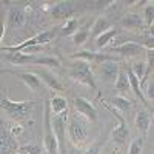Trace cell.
Listing matches in <instances>:
<instances>
[{"mask_svg":"<svg viewBox=\"0 0 154 154\" xmlns=\"http://www.w3.org/2000/svg\"><path fill=\"white\" fill-rule=\"evenodd\" d=\"M34 102H12L9 99H2L0 106L6 112V116L11 120H22L31 112V108Z\"/></svg>","mask_w":154,"mask_h":154,"instance_id":"obj_1","label":"cell"},{"mask_svg":"<svg viewBox=\"0 0 154 154\" xmlns=\"http://www.w3.org/2000/svg\"><path fill=\"white\" fill-rule=\"evenodd\" d=\"M53 123V130L59 142V151L60 154H66V125H68V109L63 111L62 114H54V117H51Z\"/></svg>","mask_w":154,"mask_h":154,"instance_id":"obj_2","label":"cell"},{"mask_svg":"<svg viewBox=\"0 0 154 154\" xmlns=\"http://www.w3.org/2000/svg\"><path fill=\"white\" fill-rule=\"evenodd\" d=\"M69 75L75 82H80V83H85V85L91 86V88H96L93 71H91V68H89L88 62H85V60H77L75 63H72Z\"/></svg>","mask_w":154,"mask_h":154,"instance_id":"obj_3","label":"cell"},{"mask_svg":"<svg viewBox=\"0 0 154 154\" xmlns=\"http://www.w3.org/2000/svg\"><path fill=\"white\" fill-rule=\"evenodd\" d=\"M54 38V31H45L42 34H37L35 37L32 38H28V40H25L23 43L20 45H16V46H3L2 49L3 51H8V53H20L23 51L25 48H31V46H43L46 43H49L51 40Z\"/></svg>","mask_w":154,"mask_h":154,"instance_id":"obj_4","label":"cell"},{"mask_svg":"<svg viewBox=\"0 0 154 154\" xmlns=\"http://www.w3.org/2000/svg\"><path fill=\"white\" fill-rule=\"evenodd\" d=\"M49 109H51V106L46 105L45 106V137H43V143H45L48 154H60L59 142H57V137L54 134V130H53V123H51Z\"/></svg>","mask_w":154,"mask_h":154,"instance_id":"obj_5","label":"cell"},{"mask_svg":"<svg viewBox=\"0 0 154 154\" xmlns=\"http://www.w3.org/2000/svg\"><path fill=\"white\" fill-rule=\"evenodd\" d=\"M68 136H69V140L74 143V146H82L86 142V130L83 123L72 117L68 125Z\"/></svg>","mask_w":154,"mask_h":154,"instance_id":"obj_6","label":"cell"},{"mask_svg":"<svg viewBox=\"0 0 154 154\" xmlns=\"http://www.w3.org/2000/svg\"><path fill=\"white\" fill-rule=\"evenodd\" d=\"M0 152L2 154H17V142L16 137L12 136L11 131H8L5 125H2V130H0Z\"/></svg>","mask_w":154,"mask_h":154,"instance_id":"obj_7","label":"cell"},{"mask_svg":"<svg viewBox=\"0 0 154 154\" xmlns=\"http://www.w3.org/2000/svg\"><path fill=\"white\" fill-rule=\"evenodd\" d=\"M105 105H106V103H105ZM106 108H109V111H111V112L116 116V117L119 119V122H120V125H119V126H116L114 130H112V140H114L116 143L122 145V143L125 142V140H126V137H128V128H126L125 119L119 114L117 108H114L112 105H106Z\"/></svg>","mask_w":154,"mask_h":154,"instance_id":"obj_8","label":"cell"},{"mask_svg":"<svg viewBox=\"0 0 154 154\" xmlns=\"http://www.w3.org/2000/svg\"><path fill=\"white\" fill-rule=\"evenodd\" d=\"M74 12L72 2H59L51 8V16L57 20H69V16Z\"/></svg>","mask_w":154,"mask_h":154,"instance_id":"obj_9","label":"cell"},{"mask_svg":"<svg viewBox=\"0 0 154 154\" xmlns=\"http://www.w3.org/2000/svg\"><path fill=\"white\" fill-rule=\"evenodd\" d=\"M112 51H114V53H117V54H120V56L125 57V59H133V57H136V56H139V54H142V53H143V48L140 46V45H137V43L126 42V43H123V45L114 46Z\"/></svg>","mask_w":154,"mask_h":154,"instance_id":"obj_10","label":"cell"},{"mask_svg":"<svg viewBox=\"0 0 154 154\" xmlns=\"http://www.w3.org/2000/svg\"><path fill=\"white\" fill-rule=\"evenodd\" d=\"M74 106H75L77 112H80L82 116H85L88 120H96V117H97L96 108L93 106V103H89L86 99H83V97L74 99Z\"/></svg>","mask_w":154,"mask_h":154,"instance_id":"obj_11","label":"cell"},{"mask_svg":"<svg viewBox=\"0 0 154 154\" xmlns=\"http://www.w3.org/2000/svg\"><path fill=\"white\" fill-rule=\"evenodd\" d=\"M100 72H102V75H103L106 80H109V82L117 80V75H119V72H120L119 63L116 62V60L103 62V63H102V66H100Z\"/></svg>","mask_w":154,"mask_h":154,"instance_id":"obj_12","label":"cell"},{"mask_svg":"<svg viewBox=\"0 0 154 154\" xmlns=\"http://www.w3.org/2000/svg\"><path fill=\"white\" fill-rule=\"evenodd\" d=\"M37 56H29L25 53H11L6 56V60H9L12 65H28V63H34Z\"/></svg>","mask_w":154,"mask_h":154,"instance_id":"obj_13","label":"cell"},{"mask_svg":"<svg viewBox=\"0 0 154 154\" xmlns=\"http://www.w3.org/2000/svg\"><path fill=\"white\" fill-rule=\"evenodd\" d=\"M17 75H19L20 79L26 83L31 89H34V91L42 86V82H43V80H42L37 74H34V72H17Z\"/></svg>","mask_w":154,"mask_h":154,"instance_id":"obj_14","label":"cell"},{"mask_svg":"<svg viewBox=\"0 0 154 154\" xmlns=\"http://www.w3.org/2000/svg\"><path fill=\"white\" fill-rule=\"evenodd\" d=\"M37 75L40 77V79L49 86V88H53V89H56V91H63V88H62V85L59 83V80L56 79V77L51 74V72H48V71H42V69H38L37 71Z\"/></svg>","mask_w":154,"mask_h":154,"instance_id":"obj_15","label":"cell"},{"mask_svg":"<svg viewBox=\"0 0 154 154\" xmlns=\"http://www.w3.org/2000/svg\"><path fill=\"white\" fill-rule=\"evenodd\" d=\"M122 25L128 29H140V28H143V20L137 14H130L122 19Z\"/></svg>","mask_w":154,"mask_h":154,"instance_id":"obj_16","label":"cell"},{"mask_svg":"<svg viewBox=\"0 0 154 154\" xmlns=\"http://www.w3.org/2000/svg\"><path fill=\"white\" fill-rule=\"evenodd\" d=\"M136 126L137 130H140L143 133V136L148 134V128H149V114L146 111H139L136 114Z\"/></svg>","mask_w":154,"mask_h":154,"instance_id":"obj_17","label":"cell"},{"mask_svg":"<svg viewBox=\"0 0 154 154\" xmlns=\"http://www.w3.org/2000/svg\"><path fill=\"white\" fill-rule=\"evenodd\" d=\"M25 23V14L22 9L17 8H12L8 12V25L9 26H22Z\"/></svg>","mask_w":154,"mask_h":154,"instance_id":"obj_18","label":"cell"},{"mask_svg":"<svg viewBox=\"0 0 154 154\" xmlns=\"http://www.w3.org/2000/svg\"><path fill=\"white\" fill-rule=\"evenodd\" d=\"M126 75H128V80H130V85H131V88H133V91L136 93V96L139 97V99H142V100H145V96H143V93L140 91V80L136 77V74L133 72V69H131V66H128L126 69Z\"/></svg>","mask_w":154,"mask_h":154,"instance_id":"obj_19","label":"cell"},{"mask_svg":"<svg viewBox=\"0 0 154 154\" xmlns=\"http://www.w3.org/2000/svg\"><path fill=\"white\" fill-rule=\"evenodd\" d=\"M49 106H51V111H53L54 114H62L63 111L68 109V102L60 96H56V97L51 99Z\"/></svg>","mask_w":154,"mask_h":154,"instance_id":"obj_20","label":"cell"},{"mask_svg":"<svg viewBox=\"0 0 154 154\" xmlns=\"http://www.w3.org/2000/svg\"><path fill=\"white\" fill-rule=\"evenodd\" d=\"M109 29H111L109 20H106V19H97L96 23H94V26H93V35L97 38V37H100L102 34H105Z\"/></svg>","mask_w":154,"mask_h":154,"instance_id":"obj_21","label":"cell"},{"mask_svg":"<svg viewBox=\"0 0 154 154\" xmlns=\"http://www.w3.org/2000/svg\"><path fill=\"white\" fill-rule=\"evenodd\" d=\"M109 102H111V105L114 108H117L120 111H130L131 106H133V102L125 99V97H122V96H114V97L109 99Z\"/></svg>","mask_w":154,"mask_h":154,"instance_id":"obj_22","label":"cell"},{"mask_svg":"<svg viewBox=\"0 0 154 154\" xmlns=\"http://www.w3.org/2000/svg\"><path fill=\"white\" fill-rule=\"evenodd\" d=\"M130 80H128V75H126V71L125 69H120L119 75H117V80H116V89L120 93H126V91H130Z\"/></svg>","mask_w":154,"mask_h":154,"instance_id":"obj_23","label":"cell"},{"mask_svg":"<svg viewBox=\"0 0 154 154\" xmlns=\"http://www.w3.org/2000/svg\"><path fill=\"white\" fill-rule=\"evenodd\" d=\"M116 35H117V29L111 28L109 31H106L105 34H102L100 37H97V38H96V46H97V48H105V46L112 40V38H114Z\"/></svg>","mask_w":154,"mask_h":154,"instance_id":"obj_24","label":"cell"},{"mask_svg":"<svg viewBox=\"0 0 154 154\" xmlns=\"http://www.w3.org/2000/svg\"><path fill=\"white\" fill-rule=\"evenodd\" d=\"M32 65H46V66H51V68H59L60 62L56 57H51V56H37Z\"/></svg>","mask_w":154,"mask_h":154,"instance_id":"obj_25","label":"cell"},{"mask_svg":"<svg viewBox=\"0 0 154 154\" xmlns=\"http://www.w3.org/2000/svg\"><path fill=\"white\" fill-rule=\"evenodd\" d=\"M131 69H133V72L136 74L137 79L143 83V80H145V72H146V63L142 62V60H137V62L133 63Z\"/></svg>","mask_w":154,"mask_h":154,"instance_id":"obj_26","label":"cell"},{"mask_svg":"<svg viewBox=\"0 0 154 154\" xmlns=\"http://www.w3.org/2000/svg\"><path fill=\"white\" fill-rule=\"evenodd\" d=\"M77 26H79L77 20H75V19H69V20H66L65 25H63L60 34H62V35H74V34L77 32Z\"/></svg>","mask_w":154,"mask_h":154,"instance_id":"obj_27","label":"cell"},{"mask_svg":"<svg viewBox=\"0 0 154 154\" xmlns=\"http://www.w3.org/2000/svg\"><path fill=\"white\" fill-rule=\"evenodd\" d=\"M143 142H145V139L136 137L133 142H131V145H130L128 154H142V151H143Z\"/></svg>","mask_w":154,"mask_h":154,"instance_id":"obj_28","label":"cell"},{"mask_svg":"<svg viewBox=\"0 0 154 154\" xmlns=\"http://www.w3.org/2000/svg\"><path fill=\"white\" fill-rule=\"evenodd\" d=\"M88 37H89V32L86 29H80L72 35V42H74V45H83L88 40Z\"/></svg>","mask_w":154,"mask_h":154,"instance_id":"obj_29","label":"cell"},{"mask_svg":"<svg viewBox=\"0 0 154 154\" xmlns=\"http://www.w3.org/2000/svg\"><path fill=\"white\" fill-rule=\"evenodd\" d=\"M152 71H154V49H148L146 51V72H145V79Z\"/></svg>","mask_w":154,"mask_h":154,"instance_id":"obj_30","label":"cell"},{"mask_svg":"<svg viewBox=\"0 0 154 154\" xmlns=\"http://www.w3.org/2000/svg\"><path fill=\"white\" fill-rule=\"evenodd\" d=\"M20 151H23L25 154H42L40 145H26V146H22Z\"/></svg>","mask_w":154,"mask_h":154,"instance_id":"obj_31","label":"cell"},{"mask_svg":"<svg viewBox=\"0 0 154 154\" xmlns=\"http://www.w3.org/2000/svg\"><path fill=\"white\" fill-rule=\"evenodd\" d=\"M145 22L149 25V26L154 23V5H148L145 8Z\"/></svg>","mask_w":154,"mask_h":154,"instance_id":"obj_32","label":"cell"},{"mask_svg":"<svg viewBox=\"0 0 154 154\" xmlns=\"http://www.w3.org/2000/svg\"><path fill=\"white\" fill-rule=\"evenodd\" d=\"M145 94H146V97H148L149 100H154V82H151V83L148 85Z\"/></svg>","mask_w":154,"mask_h":154,"instance_id":"obj_33","label":"cell"},{"mask_svg":"<svg viewBox=\"0 0 154 154\" xmlns=\"http://www.w3.org/2000/svg\"><path fill=\"white\" fill-rule=\"evenodd\" d=\"M143 46L148 49H154V37H148L143 40Z\"/></svg>","mask_w":154,"mask_h":154,"instance_id":"obj_34","label":"cell"},{"mask_svg":"<svg viewBox=\"0 0 154 154\" xmlns=\"http://www.w3.org/2000/svg\"><path fill=\"white\" fill-rule=\"evenodd\" d=\"M85 154H100V148H99V145L89 146V148L85 151Z\"/></svg>","mask_w":154,"mask_h":154,"instance_id":"obj_35","label":"cell"},{"mask_svg":"<svg viewBox=\"0 0 154 154\" xmlns=\"http://www.w3.org/2000/svg\"><path fill=\"white\" fill-rule=\"evenodd\" d=\"M148 35H149V37H154V23L151 25L149 29H148Z\"/></svg>","mask_w":154,"mask_h":154,"instance_id":"obj_36","label":"cell"},{"mask_svg":"<svg viewBox=\"0 0 154 154\" xmlns=\"http://www.w3.org/2000/svg\"><path fill=\"white\" fill-rule=\"evenodd\" d=\"M17 154H25V152H23V151H20V148H19V152H17Z\"/></svg>","mask_w":154,"mask_h":154,"instance_id":"obj_37","label":"cell"},{"mask_svg":"<svg viewBox=\"0 0 154 154\" xmlns=\"http://www.w3.org/2000/svg\"><path fill=\"white\" fill-rule=\"evenodd\" d=\"M71 154H72V152H71Z\"/></svg>","mask_w":154,"mask_h":154,"instance_id":"obj_38","label":"cell"}]
</instances>
